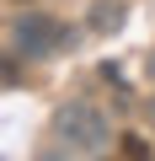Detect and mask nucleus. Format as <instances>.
Segmentation results:
<instances>
[{
    "label": "nucleus",
    "instance_id": "f257e3e1",
    "mask_svg": "<svg viewBox=\"0 0 155 161\" xmlns=\"http://www.w3.org/2000/svg\"><path fill=\"white\" fill-rule=\"evenodd\" d=\"M54 150H64V156H102L107 145H112V124H107V113L96 108V102H86V97H70V102H59V113H54Z\"/></svg>",
    "mask_w": 155,
    "mask_h": 161
},
{
    "label": "nucleus",
    "instance_id": "20e7f679",
    "mask_svg": "<svg viewBox=\"0 0 155 161\" xmlns=\"http://www.w3.org/2000/svg\"><path fill=\"white\" fill-rule=\"evenodd\" d=\"M118 150H123V156H150V145H144L139 134H123V140H118Z\"/></svg>",
    "mask_w": 155,
    "mask_h": 161
},
{
    "label": "nucleus",
    "instance_id": "7ed1b4c3",
    "mask_svg": "<svg viewBox=\"0 0 155 161\" xmlns=\"http://www.w3.org/2000/svg\"><path fill=\"white\" fill-rule=\"evenodd\" d=\"M123 22H128V6H123V0H96V6H91V32L112 38Z\"/></svg>",
    "mask_w": 155,
    "mask_h": 161
},
{
    "label": "nucleus",
    "instance_id": "39448f33",
    "mask_svg": "<svg viewBox=\"0 0 155 161\" xmlns=\"http://www.w3.org/2000/svg\"><path fill=\"white\" fill-rule=\"evenodd\" d=\"M150 75H155V54H150Z\"/></svg>",
    "mask_w": 155,
    "mask_h": 161
},
{
    "label": "nucleus",
    "instance_id": "f03ea898",
    "mask_svg": "<svg viewBox=\"0 0 155 161\" xmlns=\"http://www.w3.org/2000/svg\"><path fill=\"white\" fill-rule=\"evenodd\" d=\"M11 43H16V54L43 59V54H54L59 43H70V32H64L59 22H48L43 11H22V16H16V27H11Z\"/></svg>",
    "mask_w": 155,
    "mask_h": 161
}]
</instances>
